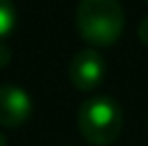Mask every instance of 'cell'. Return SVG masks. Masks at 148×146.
Listing matches in <instances>:
<instances>
[{
    "mask_svg": "<svg viewBox=\"0 0 148 146\" xmlns=\"http://www.w3.org/2000/svg\"><path fill=\"white\" fill-rule=\"evenodd\" d=\"M0 146H7V138H4L2 133H0Z\"/></svg>",
    "mask_w": 148,
    "mask_h": 146,
    "instance_id": "ba28073f",
    "label": "cell"
},
{
    "mask_svg": "<svg viewBox=\"0 0 148 146\" xmlns=\"http://www.w3.org/2000/svg\"><path fill=\"white\" fill-rule=\"evenodd\" d=\"M146 2H148V0H146Z\"/></svg>",
    "mask_w": 148,
    "mask_h": 146,
    "instance_id": "9c48e42d",
    "label": "cell"
},
{
    "mask_svg": "<svg viewBox=\"0 0 148 146\" xmlns=\"http://www.w3.org/2000/svg\"><path fill=\"white\" fill-rule=\"evenodd\" d=\"M30 116H32L30 95L15 84H2L0 86V127H22Z\"/></svg>",
    "mask_w": 148,
    "mask_h": 146,
    "instance_id": "277c9868",
    "label": "cell"
},
{
    "mask_svg": "<svg viewBox=\"0 0 148 146\" xmlns=\"http://www.w3.org/2000/svg\"><path fill=\"white\" fill-rule=\"evenodd\" d=\"M9 62H11V49L0 41V69H4Z\"/></svg>",
    "mask_w": 148,
    "mask_h": 146,
    "instance_id": "52a82bcc",
    "label": "cell"
},
{
    "mask_svg": "<svg viewBox=\"0 0 148 146\" xmlns=\"http://www.w3.org/2000/svg\"><path fill=\"white\" fill-rule=\"evenodd\" d=\"M137 37H140V41L144 43V45H148V15L140 22V28H137Z\"/></svg>",
    "mask_w": 148,
    "mask_h": 146,
    "instance_id": "8992f818",
    "label": "cell"
},
{
    "mask_svg": "<svg viewBox=\"0 0 148 146\" xmlns=\"http://www.w3.org/2000/svg\"><path fill=\"white\" fill-rule=\"evenodd\" d=\"M75 26L90 47H108L122 37L125 13L118 0H79Z\"/></svg>",
    "mask_w": 148,
    "mask_h": 146,
    "instance_id": "6da1fadb",
    "label": "cell"
},
{
    "mask_svg": "<svg viewBox=\"0 0 148 146\" xmlns=\"http://www.w3.org/2000/svg\"><path fill=\"white\" fill-rule=\"evenodd\" d=\"M69 82L79 93H92L105 77V58L95 47L77 52L69 62Z\"/></svg>",
    "mask_w": 148,
    "mask_h": 146,
    "instance_id": "3957f363",
    "label": "cell"
},
{
    "mask_svg": "<svg viewBox=\"0 0 148 146\" xmlns=\"http://www.w3.org/2000/svg\"><path fill=\"white\" fill-rule=\"evenodd\" d=\"M77 129L92 146H108L120 135L122 110L112 97H90L77 110Z\"/></svg>",
    "mask_w": 148,
    "mask_h": 146,
    "instance_id": "7a4b0ae2",
    "label": "cell"
},
{
    "mask_svg": "<svg viewBox=\"0 0 148 146\" xmlns=\"http://www.w3.org/2000/svg\"><path fill=\"white\" fill-rule=\"evenodd\" d=\"M17 24V9L13 0H0V41L15 30Z\"/></svg>",
    "mask_w": 148,
    "mask_h": 146,
    "instance_id": "5b68a950",
    "label": "cell"
}]
</instances>
